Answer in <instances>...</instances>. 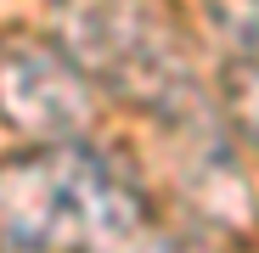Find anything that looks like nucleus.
I'll return each mask as SVG.
<instances>
[{
    "label": "nucleus",
    "mask_w": 259,
    "mask_h": 253,
    "mask_svg": "<svg viewBox=\"0 0 259 253\" xmlns=\"http://www.w3.org/2000/svg\"><path fill=\"white\" fill-rule=\"evenodd\" d=\"M147 236V197L102 152L51 141L0 163V247H130Z\"/></svg>",
    "instance_id": "1"
},
{
    "label": "nucleus",
    "mask_w": 259,
    "mask_h": 253,
    "mask_svg": "<svg viewBox=\"0 0 259 253\" xmlns=\"http://www.w3.org/2000/svg\"><path fill=\"white\" fill-rule=\"evenodd\" d=\"M57 34L73 68L107 96L186 118L203 102V39L175 0H62Z\"/></svg>",
    "instance_id": "2"
},
{
    "label": "nucleus",
    "mask_w": 259,
    "mask_h": 253,
    "mask_svg": "<svg viewBox=\"0 0 259 253\" xmlns=\"http://www.w3.org/2000/svg\"><path fill=\"white\" fill-rule=\"evenodd\" d=\"M0 118L34 141H79L96 124L91 79L68 51L34 34H12L0 39Z\"/></svg>",
    "instance_id": "3"
},
{
    "label": "nucleus",
    "mask_w": 259,
    "mask_h": 253,
    "mask_svg": "<svg viewBox=\"0 0 259 253\" xmlns=\"http://www.w3.org/2000/svg\"><path fill=\"white\" fill-rule=\"evenodd\" d=\"M226 113L237 124L242 146L259 158V62H242V68L226 73Z\"/></svg>",
    "instance_id": "4"
},
{
    "label": "nucleus",
    "mask_w": 259,
    "mask_h": 253,
    "mask_svg": "<svg viewBox=\"0 0 259 253\" xmlns=\"http://www.w3.org/2000/svg\"><path fill=\"white\" fill-rule=\"evenodd\" d=\"M220 17L231 23V34H242L259 51V0H220Z\"/></svg>",
    "instance_id": "5"
}]
</instances>
